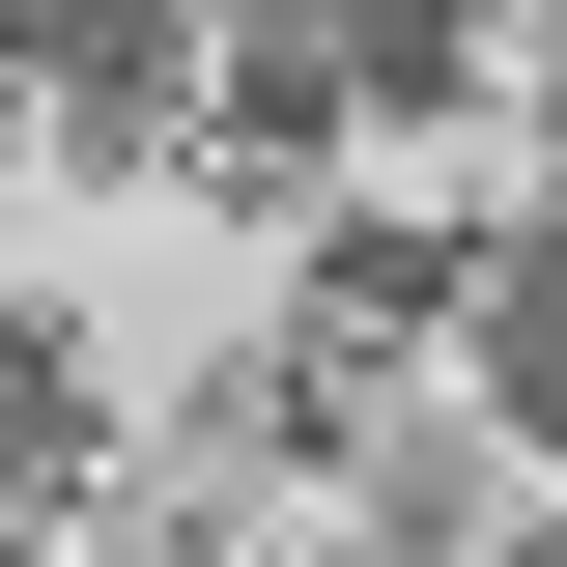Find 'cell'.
I'll return each instance as SVG.
<instances>
[{
    "instance_id": "2",
    "label": "cell",
    "mask_w": 567,
    "mask_h": 567,
    "mask_svg": "<svg viewBox=\"0 0 567 567\" xmlns=\"http://www.w3.org/2000/svg\"><path fill=\"white\" fill-rule=\"evenodd\" d=\"M483 369H511V425H539V454H567V227H539V256L483 284Z\"/></svg>"
},
{
    "instance_id": "1",
    "label": "cell",
    "mask_w": 567,
    "mask_h": 567,
    "mask_svg": "<svg viewBox=\"0 0 567 567\" xmlns=\"http://www.w3.org/2000/svg\"><path fill=\"white\" fill-rule=\"evenodd\" d=\"M0 58H29V85H58V114H171V0H0Z\"/></svg>"
},
{
    "instance_id": "3",
    "label": "cell",
    "mask_w": 567,
    "mask_h": 567,
    "mask_svg": "<svg viewBox=\"0 0 567 567\" xmlns=\"http://www.w3.org/2000/svg\"><path fill=\"white\" fill-rule=\"evenodd\" d=\"M58 425H85V398H58V341H0V483H58Z\"/></svg>"
}]
</instances>
